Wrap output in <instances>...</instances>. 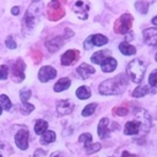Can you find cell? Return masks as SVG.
<instances>
[{"label": "cell", "mask_w": 157, "mask_h": 157, "mask_svg": "<svg viewBox=\"0 0 157 157\" xmlns=\"http://www.w3.org/2000/svg\"><path fill=\"white\" fill-rule=\"evenodd\" d=\"M5 45H6L9 49H15V48H16V42H15V39L12 38V36H9V37H7V39L5 40Z\"/></svg>", "instance_id": "cell-33"}, {"label": "cell", "mask_w": 157, "mask_h": 157, "mask_svg": "<svg viewBox=\"0 0 157 157\" xmlns=\"http://www.w3.org/2000/svg\"><path fill=\"white\" fill-rule=\"evenodd\" d=\"M128 113H129V109L126 107H118V108H114L113 109V114L114 115H121V117H124Z\"/></svg>", "instance_id": "cell-31"}, {"label": "cell", "mask_w": 157, "mask_h": 157, "mask_svg": "<svg viewBox=\"0 0 157 157\" xmlns=\"http://www.w3.org/2000/svg\"><path fill=\"white\" fill-rule=\"evenodd\" d=\"M152 23H153L155 26H157V16H155V17L152 18Z\"/></svg>", "instance_id": "cell-40"}, {"label": "cell", "mask_w": 157, "mask_h": 157, "mask_svg": "<svg viewBox=\"0 0 157 157\" xmlns=\"http://www.w3.org/2000/svg\"><path fill=\"white\" fill-rule=\"evenodd\" d=\"M63 4H65V0H52L49 2L47 15L50 21H59L64 17L65 10L63 7Z\"/></svg>", "instance_id": "cell-3"}, {"label": "cell", "mask_w": 157, "mask_h": 157, "mask_svg": "<svg viewBox=\"0 0 157 157\" xmlns=\"http://www.w3.org/2000/svg\"><path fill=\"white\" fill-rule=\"evenodd\" d=\"M146 71V63L141 59H132L126 66V75L136 83L141 82Z\"/></svg>", "instance_id": "cell-2"}, {"label": "cell", "mask_w": 157, "mask_h": 157, "mask_svg": "<svg viewBox=\"0 0 157 157\" xmlns=\"http://www.w3.org/2000/svg\"><path fill=\"white\" fill-rule=\"evenodd\" d=\"M119 50L121 54L124 55H134L136 53V48L131 44H129L128 42H121L119 44Z\"/></svg>", "instance_id": "cell-19"}, {"label": "cell", "mask_w": 157, "mask_h": 157, "mask_svg": "<svg viewBox=\"0 0 157 157\" xmlns=\"http://www.w3.org/2000/svg\"><path fill=\"white\" fill-rule=\"evenodd\" d=\"M88 9H90V6L87 4H85L83 1H81V0L76 1L75 5H74V11L82 20H86L87 18V16H88Z\"/></svg>", "instance_id": "cell-15"}, {"label": "cell", "mask_w": 157, "mask_h": 157, "mask_svg": "<svg viewBox=\"0 0 157 157\" xmlns=\"http://www.w3.org/2000/svg\"><path fill=\"white\" fill-rule=\"evenodd\" d=\"M99 148H101V145H99V144H93V145H90V146L87 147V153H88V155H92V153L97 152Z\"/></svg>", "instance_id": "cell-35"}, {"label": "cell", "mask_w": 157, "mask_h": 157, "mask_svg": "<svg viewBox=\"0 0 157 157\" xmlns=\"http://www.w3.org/2000/svg\"><path fill=\"white\" fill-rule=\"evenodd\" d=\"M1 112H2V108H1V107H0V114H1Z\"/></svg>", "instance_id": "cell-42"}, {"label": "cell", "mask_w": 157, "mask_h": 157, "mask_svg": "<svg viewBox=\"0 0 157 157\" xmlns=\"http://www.w3.org/2000/svg\"><path fill=\"white\" fill-rule=\"evenodd\" d=\"M28 130L27 129H21L17 131V134L15 135V142L17 145V147H20L21 150H26L28 147Z\"/></svg>", "instance_id": "cell-9"}, {"label": "cell", "mask_w": 157, "mask_h": 157, "mask_svg": "<svg viewBox=\"0 0 157 157\" xmlns=\"http://www.w3.org/2000/svg\"><path fill=\"white\" fill-rule=\"evenodd\" d=\"M55 137H56V135H55V132L54 131H52V130H47L43 135H42V137H40V142L43 144V145H47V144H52V142H54L55 141Z\"/></svg>", "instance_id": "cell-23"}, {"label": "cell", "mask_w": 157, "mask_h": 157, "mask_svg": "<svg viewBox=\"0 0 157 157\" xmlns=\"http://www.w3.org/2000/svg\"><path fill=\"white\" fill-rule=\"evenodd\" d=\"M135 7L137 9L139 12L146 13V12H147V9H148V2L145 1V0H139V1L135 4Z\"/></svg>", "instance_id": "cell-26"}, {"label": "cell", "mask_w": 157, "mask_h": 157, "mask_svg": "<svg viewBox=\"0 0 157 157\" xmlns=\"http://www.w3.org/2000/svg\"><path fill=\"white\" fill-rule=\"evenodd\" d=\"M108 43V38L105 37V36H103V34H99V33H97V34H92V36H90L86 40H85V43H83V47H85V49H91L93 45H96V47H101V45H104V44H107Z\"/></svg>", "instance_id": "cell-5"}, {"label": "cell", "mask_w": 157, "mask_h": 157, "mask_svg": "<svg viewBox=\"0 0 157 157\" xmlns=\"http://www.w3.org/2000/svg\"><path fill=\"white\" fill-rule=\"evenodd\" d=\"M135 119L141 123L144 134L147 132L148 129H150V125H151V119H150L148 113H147L145 109H142V108H137V109L135 110Z\"/></svg>", "instance_id": "cell-6"}, {"label": "cell", "mask_w": 157, "mask_h": 157, "mask_svg": "<svg viewBox=\"0 0 157 157\" xmlns=\"http://www.w3.org/2000/svg\"><path fill=\"white\" fill-rule=\"evenodd\" d=\"M78 55H80V53H78L77 50H75V49H69V50H66V52L61 55V65L69 66V65L74 64V63L78 59Z\"/></svg>", "instance_id": "cell-10"}, {"label": "cell", "mask_w": 157, "mask_h": 157, "mask_svg": "<svg viewBox=\"0 0 157 157\" xmlns=\"http://www.w3.org/2000/svg\"><path fill=\"white\" fill-rule=\"evenodd\" d=\"M78 141L80 142H83L85 144V147L87 148L91 145V142H92V136H91V134H82L78 137Z\"/></svg>", "instance_id": "cell-29"}, {"label": "cell", "mask_w": 157, "mask_h": 157, "mask_svg": "<svg viewBox=\"0 0 157 157\" xmlns=\"http://www.w3.org/2000/svg\"><path fill=\"white\" fill-rule=\"evenodd\" d=\"M134 17L130 13H123L114 23V32L118 34H125L130 31Z\"/></svg>", "instance_id": "cell-4"}, {"label": "cell", "mask_w": 157, "mask_h": 157, "mask_svg": "<svg viewBox=\"0 0 157 157\" xmlns=\"http://www.w3.org/2000/svg\"><path fill=\"white\" fill-rule=\"evenodd\" d=\"M50 157H64V156H63V153H61V152H54Z\"/></svg>", "instance_id": "cell-38"}, {"label": "cell", "mask_w": 157, "mask_h": 157, "mask_svg": "<svg viewBox=\"0 0 157 157\" xmlns=\"http://www.w3.org/2000/svg\"><path fill=\"white\" fill-rule=\"evenodd\" d=\"M72 109H74V104L69 99H61L56 103V110H58L59 115H66V114L71 113Z\"/></svg>", "instance_id": "cell-13"}, {"label": "cell", "mask_w": 157, "mask_h": 157, "mask_svg": "<svg viewBox=\"0 0 157 157\" xmlns=\"http://www.w3.org/2000/svg\"><path fill=\"white\" fill-rule=\"evenodd\" d=\"M128 86V76L125 75H119L112 78H108L105 81H103L99 85V93L101 94H118L121 93L125 87Z\"/></svg>", "instance_id": "cell-1"}, {"label": "cell", "mask_w": 157, "mask_h": 157, "mask_svg": "<svg viewBox=\"0 0 157 157\" xmlns=\"http://www.w3.org/2000/svg\"><path fill=\"white\" fill-rule=\"evenodd\" d=\"M25 63L22 59H18L15 64H13V67H12V76H13V80L16 82H21L23 78H25Z\"/></svg>", "instance_id": "cell-8"}, {"label": "cell", "mask_w": 157, "mask_h": 157, "mask_svg": "<svg viewBox=\"0 0 157 157\" xmlns=\"http://www.w3.org/2000/svg\"><path fill=\"white\" fill-rule=\"evenodd\" d=\"M117 60L114 59V58H112V56H108V58H105L102 63H101V69L104 71V72H112V71H114V69L117 67Z\"/></svg>", "instance_id": "cell-16"}, {"label": "cell", "mask_w": 157, "mask_h": 157, "mask_svg": "<svg viewBox=\"0 0 157 157\" xmlns=\"http://www.w3.org/2000/svg\"><path fill=\"white\" fill-rule=\"evenodd\" d=\"M72 36V32L70 31L69 33H66L65 36H60V37H55L53 39H49L48 42H45V47L48 48L49 52H56L60 47H63L64 42L67 39V37Z\"/></svg>", "instance_id": "cell-7"}, {"label": "cell", "mask_w": 157, "mask_h": 157, "mask_svg": "<svg viewBox=\"0 0 157 157\" xmlns=\"http://www.w3.org/2000/svg\"><path fill=\"white\" fill-rule=\"evenodd\" d=\"M77 74H78L82 78H87L90 75L94 74V69H93L91 65L83 63V64H81V65L77 67Z\"/></svg>", "instance_id": "cell-17"}, {"label": "cell", "mask_w": 157, "mask_h": 157, "mask_svg": "<svg viewBox=\"0 0 157 157\" xmlns=\"http://www.w3.org/2000/svg\"><path fill=\"white\" fill-rule=\"evenodd\" d=\"M148 93V87L147 86H139V87H136L135 90H134V92H132V96L134 97H144V96H146Z\"/></svg>", "instance_id": "cell-25"}, {"label": "cell", "mask_w": 157, "mask_h": 157, "mask_svg": "<svg viewBox=\"0 0 157 157\" xmlns=\"http://www.w3.org/2000/svg\"><path fill=\"white\" fill-rule=\"evenodd\" d=\"M148 85L151 87H157V69L153 70L148 76Z\"/></svg>", "instance_id": "cell-30"}, {"label": "cell", "mask_w": 157, "mask_h": 157, "mask_svg": "<svg viewBox=\"0 0 157 157\" xmlns=\"http://www.w3.org/2000/svg\"><path fill=\"white\" fill-rule=\"evenodd\" d=\"M70 83H71V81H70L67 77L59 78V81L54 85V91H55V92H61V91H64V90L69 88Z\"/></svg>", "instance_id": "cell-21"}, {"label": "cell", "mask_w": 157, "mask_h": 157, "mask_svg": "<svg viewBox=\"0 0 157 157\" xmlns=\"http://www.w3.org/2000/svg\"><path fill=\"white\" fill-rule=\"evenodd\" d=\"M55 76H56V71L52 66H43L38 72V78L42 82H47V81L54 78Z\"/></svg>", "instance_id": "cell-12"}, {"label": "cell", "mask_w": 157, "mask_h": 157, "mask_svg": "<svg viewBox=\"0 0 157 157\" xmlns=\"http://www.w3.org/2000/svg\"><path fill=\"white\" fill-rule=\"evenodd\" d=\"M142 129V125L139 120H131V121H128L125 124V130H124V134L125 135H136L140 132V130ZM144 131V130H142Z\"/></svg>", "instance_id": "cell-14"}, {"label": "cell", "mask_w": 157, "mask_h": 157, "mask_svg": "<svg viewBox=\"0 0 157 157\" xmlns=\"http://www.w3.org/2000/svg\"><path fill=\"white\" fill-rule=\"evenodd\" d=\"M32 55H33V58H34V61H36V63H39V61L42 60V53H40V52L34 50V52L32 53Z\"/></svg>", "instance_id": "cell-36"}, {"label": "cell", "mask_w": 157, "mask_h": 157, "mask_svg": "<svg viewBox=\"0 0 157 157\" xmlns=\"http://www.w3.org/2000/svg\"><path fill=\"white\" fill-rule=\"evenodd\" d=\"M0 107L4 108V109H6V110H10L11 102H10V99H9L7 96H5V94H1L0 96Z\"/></svg>", "instance_id": "cell-28"}, {"label": "cell", "mask_w": 157, "mask_h": 157, "mask_svg": "<svg viewBox=\"0 0 157 157\" xmlns=\"http://www.w3.org/2000/svg\"><path fill=\"white\" fill-rule=\"evenodd\" d=\"M47 128H48V123L43 119H38L34 124V132L38 135H42L47 131Z\"/></svg>", "instance_id": "cell-22"}, {"label": "cell", "mask_w": 157, "mask_h": 157, "mask_svg": "<svg viewBox=\"0 0 157 157\" xmlns=\"http://www.w3.org/2000/svg\"><path fill=\"white\" fill-rule=\"evenodd\" d=\"M20 97H21V101H22L23 103H27L28 98L31 97V91H29V90H27V88L21 90V92H20Z\"/></svg>", "instance_id": "cell-32"}, {"label": "cell", "mask_w": 157, "mask_h": 157, "mask_svg": "<svg viewBox=\"0 0 157 157\" xmlns=\"http://www.w3.org/2000/svg\"><path fill=\"white\" fill-rule=\"evenodd\" d=\"M108 118H102L98 123V129H97V132L99 135V137L102 139H105L108 136Z\"/></svg>", "instance_id": "cell-18"}, {"label": "cell", "mask_w": 157, "mask_h": 157, "mask_svg": "<svg viewBox=\"0 0 157 157\" xmlns=\"http://www.w3.org/2000/svg\"><path fill=\"white\" fill-rule=\"evenodd\" d=\"M76 96H77L80 99H87V98H90V96H91V91H90L88 87L81 86V87H78V88L76 90Z\"/></svg>", "instance_id": "cell-24"}, {"label": "cell", "mask_w": 157, "mask_h": 157, "mask_svg": "<svg viewBox=\"0 0 157 157\" xmlns=\"http://www.w3.org/2000/svg\"><path fill=\"white\" fill-rule=\"evenodd\" d=\"M109 56V52L108 50H98V52H96L92 56H91V61L93 63V64H99L101 65V63L105 59V58H108Z\"/></svg>", "instance_id": "cell-20"}, {"label": "cell", "mask_w": 157, "mask_h": 157, "mask_svg": "<svg viewBox=\"0 0 157 157\" xmlns=\"http://www.w3.org/2000/svg\"><path fill=\"white\" fill-rule=\"evenodd\" d=\"M11 13H12V15H18V13H20V7H18V6H13V7L11 9Z\"/></svg>", "instance_id": "cell-37"}, {"label": "cell", "mask_w": 157, "mask_h": 157, "mask_svg": "<svg viewBox=\"0 0 157 157\" xmlns=\"http://www.w3.org/2000/svg\"><path fill=\"white\" fill-rule=\"evenodd\" d=\"M121 157H132V155H130L129 152H123V155H121Z\"/></svg>", "instance_id": "cell-39"}, {"label": "cell", "mask_w": 157, "mask_h": 157, "mask_svg": "<svg viewBox=\"0 0 157 157\" xmlns=\"http://www.w3.org/2000/svg\"><path fill=\"white\" fill-rule=\"evenodd\" d=\"M144 34V39L145 43L148 45H157V28L156 27H151V28H146L142 32Z\"/></svg>", "instance_id": "cell-11"}, {"label": "cell", "mask_w": 157, "mask_h": 157, "mask_svg": "<svg viewBox=\"0 0 157 157\" xmlns=\"http://www.w3.org/2000/svg\"><path fill=\"white\" fill-rule=\"evenodd\" d=\"M155 58H156V61H157V53H156V56Z\"/></svg>", "instance_id": "cell-43"}, {"label": "cell", "mask_w": 157, "mask_h": 157, "mask_svg": "<svg viewBox=\"0 0 157 157\" xmlns=\"http://www.w3.org/2000/svg\"><path fill=\"white\" fill-rule=\"evenodd\" d=\"M9 75V69L6 65H0V80H5Z\"/></svg>", "instance_id": "cell-34"}, {"label": "cell", "mask_w": 157, "mask_h": 157, "mask_svg": "<svg viewBox=\"0 0 157 157\" xmlns=\"http://www.w3.org/2000/svg\"><path fill=\"white\" fill-rule=\"evenodd\" d=\"M0 157H2V156H1V155H0Z\"/></svg>", "instance_id": "cell-44"}, {"label": "cell", "mask_w": 157, "mask_h": 157, "mask_svg": "<svg viewBox=\"0 0 157 157\" xmlns=\"http://www.w3.org/2000/svg\"><path fill=\"white\" fill-rule=\"evenodd\" d=\"M38 1H40V0H32V2L34 4V2H38Z\"/></svg>", "instance_id": "cell-41"}, {"label": "cell", "mask_w": 157, "mask_h": 157, "mask_svg": "<svg viewBox=\"0 0 157 157\" xmlns=\"http://www.w3.org/2000/svg\"><path fill=\"white\" fill-rule=\"evenodd\" d=\"M96 108H97V104H96V103H91V104H88V105H86V107L83 108V110H82L81 114H82L83 117H90V115H92V114L94 113Z\"/></svg>", "instance_id": "cell-27"}]
</instances>
